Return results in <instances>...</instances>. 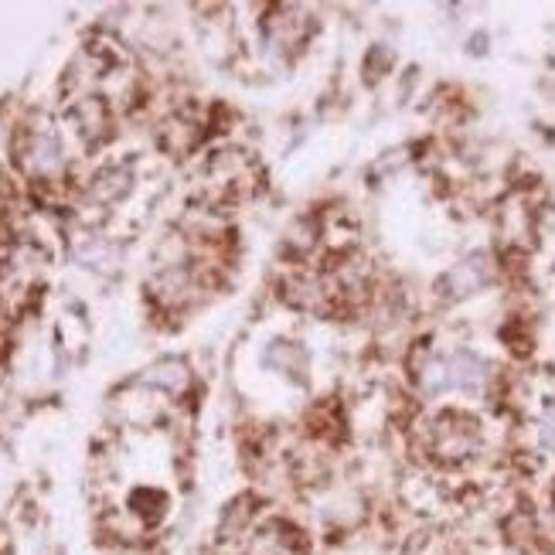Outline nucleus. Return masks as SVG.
<instances>
[{
	"instance_id": "1",
	"label": "nucleus",
	"mask_w": 555,
	"mask_h": 555,
	"mask_svg": "<svg viewBox=\"0 0 555 555\" xmlns=\"http://www.w3.org/2000/svg\"><path fill=\"white\" fill-rule=\"evenodd\" d=\"M488 378V365L470 351H453L440 361H433L423 375L426 392H447V389H461V392H480V385Z\"/></svg>"
},
{
	"instance_id": "2",
	"label": "nucleus",
	"mask_w": 555,
	"mask_h": 555,
	"mask_svg": "<svg viewBox=\"0 0 555 555\" xmlns=\"http://www.w3.org/2000/svg\"><path fill=\"white\" fill-rule=\"evenodd\" d=\"M437 453H443V456H467V453H474V447H477V429H474V423H467V420H447V423H440L437 426Z\"/></svg>"
},
{
	"instance_id": "3",
	"label": "nucleus",
	"mask_w": 555,
	"mask_h": 555,
	"mask_svg": "<svg viewBox=\"0 0 555 555\" xmlns=\"http://www.w3.org/2000/svg\"><path fill=\"white\" fill-rule=\"evenodd\" d=\"M542 447L555 450V405L548 409L545 420H542Z\"/></svg>"
}]
</instances>
